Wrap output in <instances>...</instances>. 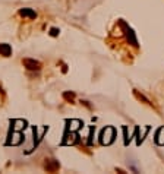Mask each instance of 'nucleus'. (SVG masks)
<instances>
[{
    "label": "nucleus",
    "mask_w": 164,
    "mask_h": 174,
    "mask_svg": "<svg viewBox=\"0 0 164 174\" xmlns=\"http://www.w3.org/2000/svg\"><path fill=\"white\" fill-rule=\"evenodd\" d=\"M10 54H12V47H10L9 44H0V56H3V57H9Z\"/></svg>",
    "instance_id": "4"
},
{
    "label": "nucleus",
    "mask_w": 164,
    "mask_h": 174,
    "mask_svg": "<svg viewBox=\"0 0 164 174\" xmlns=\"http://www.w3.org/2000/svg\"><path fill=\"white\" fill-rule=\"evenodd\" d=\"M19 15L24 16V18H29V19H35L37 18V13H35L32 9H28V7H24V9L19 10Z\"/></svg>",
    "instance_id": "3"
},
{
    "label": "nucleus",
    "mask_w": 164,
    "mask_h": 174,
    "mask_svg": "<svg viewBox=\"0 0 164 174\" xmlns=\"http://www.w3.org/2000/svg\"><path fill=\"white\" fill-rule=\"evenodd\" d=\"M44 168H46V171H48V173H56V171L60 168V164H59L57 160L48 158V160H46V162H44Z\"/></svg>",
    "instance_id": "1"
},
{
    "label": "nucleus",
    "mask_w": 164,
    "mask_h": 174,
    "mask_svg": "<svg viewBox=\"0 0 164 174\" xmlns=\"http://www.w3.org/2000/svg\"><path fill=\"white\" fill-rule=\"evenodd\" d=\"M63 98H65L66 101L72 102L73 100H75V94H73V92H65V94H63Z\"/></svg>",
    "instance_id": "5"
},
{
    "label": "nucleus",
    "mask_w": 164,
    "mask_h": 174,
    "mask_svg": "<svg viewBox=\"0 0 164 174\" xmlns=\"http://www.w3.org/2000/svg\"><path fill=\"white\" fill-rule=\"evenodd\" d=\"M22 63L28 70H40L41 69V63L38 60H35V59H24Z\"/></svg>",
    "instance_id": "2"
},
{
    "label": "nucleus",
    "mask_w": 164,
    "mask_h": 174,
    "mask_svg": "<svg viewBox=\"0 0 164 174\" xmlns=\"http://www.w3.org/2000/svg\"><path fill=\"white\" fill-rule=\"evenodd\" d=\"M135 95H136V98H138V100H142L144 102H147V104H150V101H148V100H147V98H145L144 95H142V94H139L138 91H135Z\"/></svg>",
    "instance_id": "6"
},
{
    "label": "nucleus",
    "mask_w": 164,
    "mask_h": 174,
    "mask_svg": "<svg viewBox=\"0 0 164 174\" xmlns=\"http://www.w3.org/2000/svg\"><path fill=\"white\" fill-rule=\"evenodd\" d=\"M50 35H53V37H57V35H59V29H57V28H51V29H50Z\"/></svg>",
    "instance_id": "7"
}]
</instances>
